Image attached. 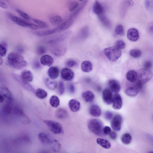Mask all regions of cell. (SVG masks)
Returning <instances> with one entry per match:
<instances>
[{
  "label": "cell",
  "instance_id": "51",
  "mask_svg": "<svg viewBox=\"0 0 153 153\" xmlns=\"http://www.w3.org/2000/svg\"><path fill=\"white\" fill-rule=\"evenodd\" d=\"M113 115V113L112 112L110 111H108L105 113L104 117L106 120H110L112 118Z\"/></svg>",
  "mask_w": 153,
  "mask_h": 153
},
{
  "label": "cell",
  "instance_id": "41",
  "mask_svg": "<svg viewBox=\"0 0 153 153\" xmlns=\"http://www.w3.org/2000/svg\"><path fill=\"white\" fill-rule=\"evenodd\" d=\"M11 100H8V102L5 104L3 107V112L5 115H8L10 114L12 108L11 104Z\"/></svg>",
  "mask_w": 153,
  "mask_h": 153
},
{
  "label": "cell",
  "instance_id": "46",
  "mask_svg": "<svg viewBox=\"0 0 153 153\" xmlns=\"http://www.w3.org/2000/svg\"><path fill=\"white\" fill-rule=\"evenodd\" d=\"M33 21L35 23L38 24V25L42 28H46L48 27L47 24L43 21L34 19H33Z\"/></svg>",
  "mask_w": 153,
  "mask_h": 153
},
{
  "label": "cell",
  "instance_id": "37",
  "mask_svg": "<svg viewBox=\"0 0 153 153\" xmlns=\"http://www.w3.org/2000/svg\"><path fill=\"white\" fill-rule=\"evenodd\" d=\"M1 94L3 95L5 98L8 99V100H12V94L7 88H1Z\"/></svg>",
  "mask_w": 153,
  "mask_h": 153
},
{
  "label": "cell",
  "instance_id": "14",
  "mask_svg": "<svg viewBox=\"0 0 153 153\" xmlns=\"http://www.w3.org/2000/svg\"><path fill=\"white\" fill-rule=\"evenodd\" d=\"M127 37L130 41L135 42L137 41L139 38V34L138 30L135 28L129 29L127 33Z\"/></svg>",
  "mask_w": 153,
  "mask_h": 153
},
{
  "label": "cell",
  "instance_id": "33",
  "mask_svg": "<svg viewBox=\"0 0 153 153\" xmlns=\"http://www.w3.org/2000/svg\"><path fill=\"white\" fill-rule=\"evenodd\" d=\"M50 104L54 108L58 107L60 104V100L59 98L56 95H53L49 100Z\"/></svg>",
  "mask_w": 153,
  "mask_h": 153
},
{
  "label": "cell",
  "instance_id": "61",
  "mask_svg": "<svg viewBox=\"0 0 153 153\" xmlns=\"http://www.w3.org/2000/svg\"><path fill=\"white\" fill-rule=\"evenodd\" d=\"M150 31L151 33H153V22L150 24L149 28Z\"/></svg>",
  "mask_w": 153,
  "mask_h": 153
},
{
  "label": "cell",
  "instance_id": "52",
  "mask_svg": "<svg viewBox=\"0 0 153 153\" xmlns=\"http://www.w3.org/2000/svg\"><path fill=\"white\" fill-rule=\"evenodd\" d=\"M144 84L143 82L138 80L136 84L135 88L139 91L142 90L143 86Z\"/></svg>",
  "mask_w": 153,
  "mask_h": 153
},
{
  "label": "cell",
  "instance_id": "12",
  "mask_svg": "<svg viewBox=\"0 0 153 153\" xmlns=\"http://www.w3.org/2000/svg\"><path fill=\"white\" fill-rule=\"evenodd\" d=\"M112 96V92L110 89H105L102 94V98L104 102L108 105L111 104L113 98Z\"/></svg>",
  "mask_w": 153,
  "mask_h": 153
},
{
  "label": "cell",
  "instance_id": "20",
  "mask_svg": "<svg viewBox=\"0 0 153 153\" xmlns=\"http://www.w3.org/2000/svg\"><path fill=\"white\" fill-rule=\"evenodd\" d=\"M41 62L43 65L51 67L53 64L54 60L51 56L48 55H46L41 57Z\"/></svg>",
  "mask_w": 153,
  "mask_h": 153
},
{
  "label": "cell",
  "instance_id": "57",
  "mask_svg": "<svg viewBox=\"0 0 153 153\" xmlns=\"http://www.w3.org/2000/svg\"><path fill=\"white\" fill-rule=\"evenodd\" d=\"M68 89L69 91L71 93H73L75 90V87L72 84H70L68 86Z\"/></svg>",
  "mask_w": 153,
  "mask_h": 153
},
{
  "label": "cell",
  "instance_id": "26",
  "mask_svg": "<svg viewBox=\"0 0 153 153\" xmlns=\"http://www.w3.org/2000/svg\"><path fill=\"white\" fill-rule=\"evenodd\" d=\"M138 78L137 73L135 71H130L127 73L126 78L127 80L131 82H135Z\"/></svg>",
  "mask_w": 153,
  "mask_h": 153
},
{
  "label": "cell",
  "instance_id": "19",
  "mask_svg": "<svg viewBox=\"0 0 153 153\" xmlns=\"http://www.w3.org/2000/svg\"><path fill=\"white\" fill-rule=\"evenodd\" d=\"M93 10L94 13L99 16L102 14L104 9L102 5L98 1H95L93 5Z\"/></svg>",
  "mask_w": 153,
  "mask_h": 153
},
{
  "label": "cell",
  "instance_id": "4",
  "mask_svg": "<svg viewBox=\"0 0 153 153\" xmlns=\"http://www.w3.org/2000/svg\"><path fill=\"white\" fill-rule=\"evenodd\" d=\"M104 51L107 58L113 62L117 61L122 54L120 50L115 47L106 48L104 49Z\"/></svg>",
  "mask_w": 153,
  "mask_h": 153
},
{
  "label": "cell",
  "instance_id": "39",
  "mask_svg": "<svg viewBox=\"0 0 153 153\" xmlns=\"http://www.w3.org/2000/svg\"><path fill=\"white\" fill-rule=\"evenodd\" d=\"M46 84L48 88L51 90H55L57 87V82L51 80L49 79H48L46 80Z\"/></svg>",
  "mask_w": 153,
  "mask_h": 153
},
{
  "label": "cell",
  "instance_id": "44",
  "mask_svg": "<svg viewBox=\"0 0 153 153\" xmlns=\"http://www.w3.org/2000/svg\"><path fill=\"white\" fill-rule=\"evenodd\" d=\"M99 16L100 20L103 23L106 25L107 27H109L110 25V21L105 16L103 15H100Z\"/></svg>",
  "mask_w": 153,
  "mask_h": 153
},
{
  "label": "cell",
  "instance_id": "49",
  "mask_svg": "<svg viewBox=\"0 0 153 153\" xmlns=\"http://www.w3.org/2000/svg\"><path fill=\"white\" fill-rule=\"evenodd\" d=\"M59 92L61 95H62L65 92V88L64 84L63 82H59Z\"/></svg>",
  "mask_w": 153,
  "mask_h": 153
},
{
  "label": "cell",
  "instance_id": "56",
  "mask_svg": "<svg viewBox=\"0 0 153 153\" xmlns=\"http://www.w3.org/2000/svg\"><path fill=\"white\" fill-rule=\"evenodd\" d=\"M109 135L110 138L113 140L116 139L117 136L116 133V132L113 131H112Z\"/></svg>",
  "mask_w": 153,
  "mask_h": 153
},
{
  "label": "cell",
  "instance_id": "24",
  "mask_svg": "<svg viewBox=\"0 0 153 153\" xmlns=\"http://www.w3.org/2000/svg\"><path fill=\"white\" fill-rule=\"evenodd\" d=\"M81 68L83 72L86 73H89L92 70V65L90 62L87 61H85L82 63Z\"/></svg>",
  "mask_w": 153,
  "mask_h": 153
},
{
  "label": "cell",
  "instance_id": "9",
  "mask_svg": "<svg viewBox=\"0 0 153 153\" xmlns=\"http://www.w3.org/2000/svg\"><path fill=\"white\" fill-rule=\"evenodd\" d=\"M51 53L57 57H61L64 55L67 52V49L61 45L56 46L53 47L50 50Z\"/></svg>",
  "mask_w": 153,
  "mask_h": 153
},
{
  "label": "cell",
  "instance_id": "16",
  "mask_svg": "<svg viewBox=\"0 0 153 153\" xmlns=\"http://www.w3.org/2000/svg\"><path fill=\"white\" fill-rule=\"evenodd\" d=\"M74 19L70 17L67 20L60 25L56 29L57 32L65 30L71 26L73 23Z\"/></svg>",
  "mask_w": 153,
  "mask_h": 153
},
{
  "label": "cell",
  "instance_id": "21",
  "mask_svg": "<svg viewBox=\"0 0 153 153\" xmlns=\"http://www.w3.org/2000/svg\"><path fill=\"white\" fill-rule=\"evenodd\" d=\"M48 75L49 77L52 79H55L58 77L59 74V70L56 67H50L48 71Z\"/></svg>",
  "mask_w": 153,
  "mask_h": 153
},
{
  "label": "cell",
  "instance_id": "58",
  "mask_svg": "<svg viewBox=\"0 0 153 153\" xmlns=\"http://www.w3.org/2000/svg\"><path fill=\"white\" fill-rule=\"evenodd\" d=\"M0 6L4 9H7L8 8L7 5L1 0H0Z\"/></svg>",
  "mask_w": 153,
  "mask_h": 153
},
{
  "label": "cell",
  "instance_id": "34",
  "mask_svg": "<svg viewBox=\"0 0 153 153\" xmlns=\"http://www.w3.org/2000/svg\"><path fill=\"white\" fill-rule=\"evenodd\" d=\"M51 145L52 148L54 151L58 152L61 150V145L58 140L56 139L53 140Z\"/></svg>",
  "mask_w": 153,
  "mask_h": 153
},
{
  "label": "cell",
  "instance_id": "8",
  "mask_svg": "<svg viewBox=\"0 0 153 153\" xmlns=\"http://www.w3.org/2000/svg\"><path fill=\"white\" fill-rule=\"evenodd\" d=\"M122 122L123 119L122 116L118 114L116 115L111 120L112 128L116 131H120L122 128Z\"/></svg>",
  "mask_w": 153,
  "mask_h": 153
},
{
  "label": "cell",
  "instance_id": "3",
  "mask_svg": "<svg viewBox=\"0 0 153 153\" xmlns=\"http://www.w3.org/2000/svg\"><path fill=\"white\" fill-rule=\"evenodd\" d=\"M8 15L11 20L21 26L29 27L33 30L41 28L38 25L25 21L10 13H8Z\"/></svg>",
  "mask_w": 153,
  "mask_h": 153
},
{
  "label": "cell",
  "instance_id": "31",
  "mask_svg": "<svg viewBox=\"0 0 153 153\" xmlns=\"http://www.w3.org/2000/svg\"><path fill=\"white\" fill-rule=\"evenodd\" d=\"M121 141L124 144H130L132 141V137L129 133H125L123 134L121 138Z\"/></svg>",
  "mask_w": 153,
  "mask_h": 153
},
{
  "label": "cell",
  "instance_id": "32",
  "mask_svg": "<svg viewBox=\"0 0 153 153\" xmlns=\"http://www.w3.org/2000/svg\"><path fill=\"white\" fill-rule=\"evenodd\" d=\"M67 112L65 109L59 108L56 112V115L57 118L63 119L66 118L67 116Z\"/></svg>",
  "mask_w": 153,
  "mask_h": 153
},
{
  "label": "cell",
  "instance_id": "48",
  "mask_svg": "<svg viewBox=\"0 0 153 153\" xmlns=\"http://www.w3.org/2000/svg\"><path fill=\"white\" fill-rule=\"evenodd\" d=\"M78 64L77 62L74 60H69L66 63V65L67 67H73L77 65Z\"/></svg>",
  "mask_w": 153,
  "mask_h": 153
},
{
  "label": "cell",
  "instance_id": "23",
  "mask_svg": "<svg viewBox=\"0 0 153 153\" xmlns=\"http://www.w3.org/2000/svg\"><path fill=\"white\" fill-rule=\"evenodd\" d=\"M82 97L85 101L88 103L92 102L95 97L94 94L90 91H87L83 92L82 94Z\"/></svg>",
  "mask_w": 153,
  "mask_h": 153
},
{
  "label": "cell",
  "instance_id": "55",
  "mask_svg": "<svg viewBox=\"0 0 153 153\" xmlns=\"http://www.w3.org/2000/svg\"><path fill=\"white\" fill-rule=\"evenodd\" d=\"M33 66L36 69H39L41 67L39 62L37 60H36L34 61Z\"/></svg>",
  "mask_w": 153,
  "mask_h": 153
},
{
  "label": "cell",
  "instance_id": "13",
  "mask_svg": "<svg viewBox=\"0 0 153 153\" xmlns=\"http://www.w3.org/2000/svg\"><path fill=\"white\" fill-rule=\"evenodd\" d=\"M38 137L40 141L43 145L51 144L53 140L48 134L45 133H39L38 134Z\"/></svg>",
  "mask_w": 153,
  "mask_h": 153
},
{
  "label": "cell",
  "instance_id": "42",
  "mask_svg": "<svg viewBox=\"0 0 153 153\" xmlns=\"http://www.w3.org/2000/svg\"><path fill=\"white\" fill-rule=\"evenodd\" d=\"M115 31L116 34L119 36L123 35L124 33V28L122 25H119L116 28Z\"/></svg>",
  "mask_w": 153,
  "mask_h": 153
},
{
  "label": "cell",
  "instance_id": "18",
  "mask_svg": "<svg viewBox=\"0 0 153 153\" xmlns=\"http://www.w3.org/2000/svg\"><path fill=\"white\" fill-rule=\"evenodd\" d=\"M21 77L23 81L28 83L31 82L33 79L32 73L28 70H25L23 71Z\"/></svg>",
  "mask_w": 153,
  "mask_h": 153
},
{
  "label": "cell",
  "instance_id": "43",
  "mask_svg": "<svg viewBox=\"0 0 153 153\" xmlns=\"http://www.w3.org/2000/svg\"><path fill=\"white\" fill-rule=\"evenodd\" d=\"M114 47L120 50L123 49L126 47V44L123 41L119 40L116 41Z\"/></svg>",
  "mask_w": 153,
  "mask_h": 153
},
{
  "label": "cell",
  "instance_id": "28",
  "mask_svg": "<svg viewBox=\"0 0 153 153\" xmlns=\"http://www.w3.org/2000/svg\"><path fill=\"white\" fill-rule=\"evenodd\" d=\"M96 142L98 144L104 148L109 149L111 147L110 143L106 140L99 138L97 139Z\"/></svg>",
  "mask_w": 153,
  "mask_h": 153
},
{
  "label": "cell",
  "instance_id": "11",
  "mask_svg": "<svg viewBox=\"0 0 153 153\" xmlns=\"http://www.w3.org/2000/svg\"><path fill=\"white\" fill-rule=\"evenodd\" d=\"M73 72L67 68L63 69L61 71V76L62 78L65 80L69 81L72 80L74 77Z\"/></svg>",
  "mask_w": 153,
  "mask_h": 153
},
{
  "label": "cell",
  "instance_id": "17",
  "mask_svg": "<svg viewBox=\"0 0 153 153\" xmlns=\"http://www.w3.org/2000/svg\"><path fill=\"white\" fill-rule=\"evenodd\" d=\"M69 109L72 112H76L80 110V104L79 101L75 99H72L69 102Z\"/></svg>",
  "mask_w": 153,
  "mask_h": 153
},
{
  "label": "cell",
  "instance_id": "35",
  "mask_svg": "<svg viewBox=\"0 0 153 153\" xmlns=\"http://www.w3.org/2000/svg\"><path fill=\"white\" fill-rule=\"evenodd\" d=\"M36 96L40 99H44L47 97L48 95L47 92L43 89L39 88L37 89L35 92Z\"/></svg>",
  "mask_w": 153,
  "mask_h": 153
},
{
  "label": "cell",
  "instance_id": "15",
  "mask_svg": "<svg viewBox=\"0 0 153 153\" xmlns=\"http://www.w3.org/2000/svg\"><path fill=\"white\" fill-rule=\"evenodd\" d=\"M108 86L112 92L116 94L120 90L121 86L119 82L117 80L112 79L108 82Z\"/></svg>",
  "mask_w": 153,
  "mask_h": 153
},
{
  "label": "cell",
  "instance_id": "54",
  "mask_svg": "<svg viewBox=\"0 0 153 153\" xmlns=\"http://www.w3.org/2000/svg\"><path fill=\"white\" fill-rule=\"evenodd\" d=\"M152 66V62L150 61H146L144 63V68L146 69L149 70Z\"/></svg>",
  "mask_w": 153,
  "mask_h": 153
},
{
  "label": "cell",
  "instance_id": "1",
  "mask_svg": "<svg viewBox=\"0 0 153 153\" xmlns=\"http://www.w3.org/2000/svg\"><path fill=\"white\" fill-rule=\"evenodd\" d=\"M7 60L8 63L11 66L18 69H23L28 64L23 57L18 53H10L8 56Z\"/></svg>",
  "mask_w": 153,
  "mask_h": 153
},
{
  "label": "cell",
  "instance_id": "38",
  "mask_svg": "<svg viewBox=\"0 0 153 153\" xmlns=\"http://www.w3.org/2000/svg\"><path fill=\"white\" fill-rule=\"evenodd\" d=\"M7 44L5 42H2L0 44V55L1 57L5 56L7 52Z\"/></svg>",
  "mask_w": 153,
  "mask_h": 153
},
{
  "label": "cell",
  "instance_id": "60",
  "mask_svg": "<svg viewBox=\"0 0 153 153\" xmlns=\"http://www.w3.org/2000/svg\"><path fill=\"white\" fill-rule=\"evenodd\" d=\"M145 5L146 9H148L150 7V3L149 1H146L145 2Z\"/></svg>",
  "mask_w": 153,
  "mask_h": 153
},
{
  "label": "cell",
  "instance_id": "53",
  "mask_svg": "<svg viewBox=\"0 0 153 153\" xmlns=\"http://www.w3.org/2000/svg\"><path fill=\"white\" fill-rule=\"evenodd\" d=\"M104 134L106 135H109V134L112 132L111 129L110 127L108 126H105L103 130Z\"/></svg>",
  "mask_w": 153,
  "mask_h": 153
},
{
  "label": "cell",
  "instance_id": "2",
  "mask_svg": "<svg viewBox=\"0 0 153 153\" xmlns=\"http://www.w3.org/2000/svg\"><path fill=\"white\" fill-rule=\"evenodd\" d=\"M88 126L89 130L96 135L101 136L104 134L103 124L100 120H90L88 122Z\"/></svg>",
  "mask_w": 153,
  "mask_h": 153
},
{
  "label": "cell",
  "instance_id": "5",
  "mask_svg": "<svg viewBox=\"0 0 153 153\" xmlns=\"http://www.w3.org/2000/svg\"><path fill=\"white\" fill-rule=\"evenodd\" d=\"M44 122L50 130L55 134H59L63 133V129L62 125L58 122L51 120H45Z\"/></svg>",
  "mask_w": 153,
  "mask_h": 153
},
{
  "label": "cell",
  "instance_id": "7",
  "mask_svg": "<svg viewBox=\"0 0 153 153\" xmlns=\"http://www.w3.org/2000/svg\"><path fill=\"white\" fill-rule=\"evenodd\" d=\"M71 34L70 32L56 35L48 38L45 40V42L48 44H52L56 43L63 41L64 40Z\"/></svg>",
  "mask_w": 153,
  "mask_h": 153
},
{
  "label": "cell",
  "instance_id": "45",
  "mask_svg": "<svg viewBox=\"0 0 153 153\" xmlns=\"http://www.w3.org/2000/svg\"><path fill=\"white\" fill-rule=\"evenodd\" d=\"M79 5L78 3L76 1H73L70 3L69 5V10L71 11H73L78 7Z\"/></svg>",
  "mask_w": 153,
  "mask_h": 153
},
{
  "label": "cell",
  "instance_id": "62",
  "mask_svg": "<svg viewBox=\"0 0 153 153\" xmlns=\"http://www.w3.org/2000/svg\"><path fill=\"white\" fill-rule=\"evenodd\" d=\"M4 98L5 97L3 96L1 94V95H0V101H1V103H3L4 101Z\"/></svg>",
  "mask_w": 153,
  "mask_h": 153
},
{
  "label": "cell",
  "instance_id": "36",
  "mask_svg": "<svg viewBox=\"0 0 153 153\" xmlns=\"http://www.w3.org/2000/svg\"><path fill=\"white\" fill-rule=\"evenodd\" d=\"M49 20L51 23L54 25H59L60 24L62 21V19L61 17L57 15L51 17Z\"/></svg>",
  "mask_w": 153,
  "mask_h": 153
},
{
  "label": "cell",
  "instance_id": "47",
  "mask_svg": "<svg viewBox=\"0 0 153 153\" xmlns=\"http://www.w3.org/2000/svg\"><path fill=\"white\" fill-rule=\"evenodd\" d=\"M46 52V49L45 47L42 46L38 47L37 49V53L38 55H43Z\"/></svg>",
  "mask_w": 153,
  "mask_h": 153
},
{
  "label": "cell",
  "instance_id": "6",
  "mask_svg": "<svg viewBox=\"0 0 153 153\" xmlns=\"http://www.w3.org/2000/svg\"><path fill=\"white\" fill-rule=\"evenodd\" d=\"M137 74L138 80L144 84L148 82L153 76L152 73L149 70L144 68L140 69Z\"/></svg>",
  "mask_w": 153,
  "mask_h": 153
},
{
  "label": "cell",
  "instance_id": "22",
  "mask_svg": "<svg viewBox=\"0 0 153 153\" xmlns=\"http://www.w3.org/2000/svg\"><path fill=\"white\" fill-rule=\"evenodd\" d=\"M89 112L92 116L98 117L100 116L101 111L100 108L98 105L93 104L91 106Z\"/></svg>",
  "mask_w": 153,
  "mask_h": 153
},
{
  "label": "cell",
  "instance_id": "30",
  "mask_svg": "<svg viewBox=\"0 0 153 153\" xmlns=\"http://www.w3.org/2000/svg\"><path fill=\"white\" fill-rule=\"evenodd\" d=\"M138 92L135 87H130L126 89L125 93L128 96L133 97L136 96L137 95Z\"/></svg>",
  "mask_w": 153,
  "mask_h": 153
},
{
  "label": "cell",
  "instance_id": "59",
  "mask_svg": "<svg viewBox=\"0 0 153 153\" xmlns=\"http://www.w3.org/2000/svg\"><path fill=\"white\" fill-rule=\"evenodd\" d=\"M17 50L19 53H23L24 51V49L21 46H19L17 48Z\"/></svg>",
  "mask_w": 153,
  "mask_h": 153
},
{
  "label": "cell",
  "instance_id": "10",
  "mask_svg": "<svg viewBox=\"0 0 153 153\" xmlns=\"http://www.w3.org/2000/svg\"><path fill=\"white\" fill-rule=\"evenodd\" d=\"M112 104L114 109L119 110L121 109L123 105L122 100L119 94L117 93L114 95Z\"/></svg>",
  "mask_w": 153,
  "mask_h": 153
},
{
  "label": "cell",
  "instance_id": "64",
  "mask_svg": "<svg viewBox=\"0 0 153 153\" xmlns=\"http://www.w3.org/2000/svg\"><path fill=\"white\" fill-rule=\"evenodd\" d=\"M148 153H153V151H150Z\"/></svg>",
  "mask_w": 153,
  "mask_h": 153
},
{
  "label": "cell",
  "instance_id": "40",
  "mask_svg": "<svg viewBox=\"0 0 153 153\" xmlns=\"http://www.w3.org/2000/svg\"><path fill=\"white\" fill-rule=\"evenodd\" d=\"M130 55L133 58L137 59L138 58L142 55V52L140 50L134 49L131 50L130 52Z\"/></svg>",
  "mask_w": 153,
  "mask_h": 153
},
{
  "label": "cell",
  "instance_id": "29",
  "mask_svg": "<svg viewBox=\"0 0 153 153\" xmlns=\"http://www.w3.org/2000/svg\"><path fill=\"white\" fill-rule=\"evenodd\" d=\"M57 32V31L55 28L46 31L36 32L35 34L38 36H44L51 35Z\"/></svg>",
  "mask_w": 153,
  "mask_h": 153
},
{
  "label": "cell",
  "instance_id": "27",
  "mask_svg": "<svg viewBox=\"0 0 153 153\" xmlns=\"http://www.w3.org/2000/svg\"><path fill=\"white\" fill-rule=\"evenodd\" d=\"M15 78L27 90L30 91L34 92L35 90L31 86L29 83L27 82L23 81L21 78V76H19L17 75H15Z\"/></svg>",
  "mask_w": 153,
  "mask_h": 153
},
{
  "label": "cell",
  "instance_id": "25",
  "mask_svg": "<svg viewBox=\"0 0 153 153\" xmlns=\"http://www.w3.org/2000/svg\"><path fill=\"white\" fill-rule=\"evenodd\" d=\"M15 112L17 115L20 118L23 122L27 123L29 122V120L27 117L24 114L23 111L18 107H16L14 109Z\"/></svg>",
  "mask_w": 153,
  "mask_h": 153
},
{
  "label": "cell",
  "instance_id": "50",
  "mask_svg": "<svg viewBox=\"0 0 153 153\" xmlns=\"http://www.w3.org/2000/svg\"><path fill=\"white\" fill-rule=\"evenodd\" d=\"M16 11L17 13L25 19H27V20H30V16L22 10L20 9H16Z\"/></svg>",
  "mask_w": 153,
  "mask_h": 153
},
{
  "label": "cell",
  "instance_id": "63",
  "mask_svg": "<svg viewBox=\"0 0 153 153\" xmlns=\"http://www.w3.org/2000/svg\"><path fill=\"white\" fill-rule=\"evenodd\" d=\"M3 63V59L2 58V57H0V65H1Z\"/></svg>",
  "mask_w": 153,
  "mask_h": 153
}]
</instances>
